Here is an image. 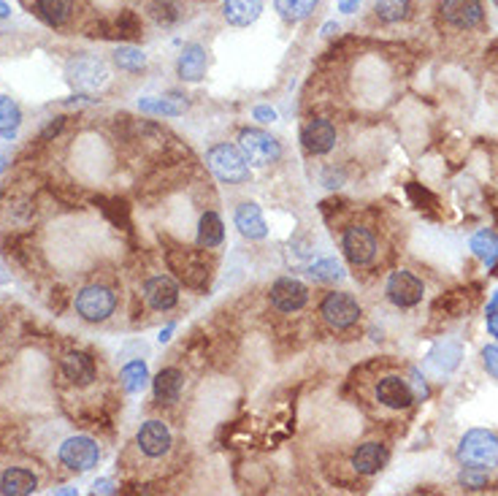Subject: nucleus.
Wrapping results in <instances>:
<instances>
[{
    "label": "nucleus",
    "mask_w": 498,
    "mask_h": 496,
    "mask_svg": "<svg viewBox=\"0 0 498 496\" xmlns=\"http://www.w3.org/2000/svg\"><path fill=\"white\" fill-rule=\"evenodd\" d=\"M38 491V477L25 467H12L0 475V493L6 496H28Z\"/></svg>",
    "instance_id": "nucleus-17"
},
{
    "label": "nucleus",
    "mask_w": 498,
    "mask_h": 496,
    "mask_svg": "<svg viewBox=\"0 0 498 496\" xmlns=\"http://www.w3.org/2000/svg\"><path fill=\"white\" fill-rule=\"evenodd\" d=\"M0 17H9V6L4 4V0H0Z\"/></svg>",
    "instance_id": "nucleus-44"
},
{
    "label": "nucleus",
    "mask_w": 498,
    "mask_h": 496,
    "mask_svg": "<svg viewBox=\"0 0 498 496\" xmlns=\"http://www.w3.org/2000/svg\"><path fill=\"white\" fill-rule=\"evenodd\" d=\"M439 14L455 30H474L485 20V6L482 0H442Z\"/></svg>",
    "instance_id": "nucleus-8"
},
{
    "label": "nucleus",
    "mask_w": 498,
    "mask_h": 496,
    "mask_svg": "<svg viewBox=\"0 0 498 496\" xmlns=\"http://www.w3.org/2000/svg\"><path fill=\"white\" fill-rule=\"evenodd\" d=\"M62 372L74 385H90L98 377L95 361L87 356V352H79V350L68 352V356L62 359Z\"/></svg>",
    "instance_id": "nucleus-18"
},
{
    "label": "nucleus",
    "mask_w": 498,
    "mask_h": 496,
    "mask_svg": "<svg viewBox=\"0 0 498 496\" xmlns=\"http://www.w3.org/2000/svg\"><path fill=\"white\" fill-rule=\"evenodd\" d=\"M236 228L241 231V236L247 239H263L268 234V226H265V218L257 203L247 201L236 209Z\"/></svg>",
    "instance_id": "nucleus-20"
},
{
    "label": "nucleus",
    "mask_w": 498,
    "mask_h": 496,
    "mask_svg": "<svg viewBox=\"0 0 498 496\" xmlns=\"http://www.w3.org/2000/svg\"><path fill=\"white\" fill-rule=\"evenodd\" d=\"M147 380H150V372H147V364H144V361H130V364H125L122 372H119V383H122V388H125L127 393L144 391Z\"/></svg>",
    "instance_id": "nucleus-29"
},
{
    "label": "nucleus",
    "mask_w": 498,
    "mask_h": 496,
    "mask_svg": "<svg viewBox=\"0 0 498 496\" xmlns=\"http://www.w3.org/2000/svg\"><path fill=\"white\" fill-rule=\"evenodd\" d=\"M206 163H208L211 174L225 185H241L249 179L247 158L233 145H215L206 153Z\"/></svg>",
    "instance_id": "nucleus-1"
},
{
    "label": "nucleus",
    "mask_w": 498,
    "mask_h": 496,
    "mask_svg": "<svg viewBox=\"0 0 498 496\" xmlns=\"http://www.w3.org/2000/svg\"><path fill=\"white\" fill-rule=\"evenodd\" d=\"M20 122H22V112H20L17 101L0 95V136L12 138L17 133Z\"/></svg>",
    "instance_id": "nucleus-30"
},
{
    "label": "nucleus",
    "mask_w": 498,
    "mask_h": 496,
    "mask_svg": "<svg viewBox=\"0 0 498 496\" xmlns=\"http://www.w3.org/2000/svg\"><path fill=\"white\" fill-rule=\"evenodd\" d=\"M301 145L309 155H328L336 147V128L331 120H312L301 130Z\"/></svg>",
    "instance_id": "nucleus-12"
},
{
    "label": "nucleus",
    "mask_w": 498,
    "mask_h": 496,
    "mask_svg": "<svg viewBox=\"0 0 498 496\" xmlns=\"http://www.w3.org/2000/svg\"><path fill=\"white\" fill-rule=\"evenodd\" d=\"M114 62L119 70H127V74H135V70H141L147 65V54L135 49V46H119L114 52Z\"/></svg>",
    "instance_id": "nucleus-31"
},
{
    "label": "nucleus",
    "mask_w": 498,
    "mask_h": 496,
    "mask_svg": "<svg viewBox=\"0 0 498 496\" xmlns=\"http://www.w3.org/2000/svg\"><path fill=\"white\" fill-rule=\"evenodd\" d=\"M458 459L463 467L490 469L498 464V437L485 429H471L458 445Z\"/></svg>",
    "instance_id": "nucleus-2"
},
{
    "label": "nucleus",
    "mask_w": 498,
    "mask_h": 496,
    "mask_svg": "<svg viewBox=\"0 0 498 496\" xmlns=\"http://www.w3.org/2000/svg\"><path fill=\"white\" fill-rule=\"evenodd\" d=\"M461 485L469 488V491H482V488L487 485L485 469H479V467H466V469L461 472Z\"/></svg>",
    "instance_id": "nucleus-34"
},
{
    "label": "nucleus",
    "mask_w": 498,
    "mask_h": 496,
    "mask_svg": "<svg viewBox=\"0 0 498 496\" xmlns=\"http://www.w3.org/2000/svg\"><path fill=\"white\" fill-rule=\"evenodd\" d=\"M471 252L482 263H487V269H495L498 266V234L495 231H479V234H474Z\"/></svg>",
    "instance_id": "nucleus-27"
},
{
    "label": "nucleus",
    "mask_w": 498,
    "mask_h": 496,
    "mask_svg": "<svg viewBox=\"0 0 498 496\" xmlns=\"http://www.w3.org/2000/svg\"><path fill=\"white\" fill-rule=\"evenodd\" d=\"M65 77L77 90L93 93V90H98V87H103L109 82V70H106V62L101 57L79 54V57H74L68 62Z\"/></svg>",
    "instance_id": "nucleus-3"
},
{
    "label": "nucleus",
    "mask_w": 498,
    "mask_h": 496,
    "mask_svg": "<svg viewBox=\"0 0 498 496\" xmlns=\"http://www.w3.org/2000/svg\"><path fill=\"white\" fill-rule=\"evenodd\" d=\"M239 150H241V155L247 158V163H252V166H268V163H276V161L282 158L279 141H276L271 133L257 130V128L241 130V136H239Z\"/></svg>",
    "instance_id": "nucleus-4"
},
{
    "label": "nucleus",
    "mask_w": 498,
    "mask_h": 496,
    "mask_svg": "<svg viewBox=\"0 0 498 496\" xmlns=\"http://www.w3.org/2000/svg\"><path fill=\"white\" fill-rule=\"evenodd\" d=\"M374 12L382 22L396 25L412 17V0H377Z\"/></svg>",
    "instance_id": "nucleus-28"
},
{
    "label": "nucleus",
    "mask_w": 498,
    "mask_h": 496,
    "mask_svg": "<svg viewBox=\"0 0 498 496\" xmlns=\"http://www.w3.org/2000/svg\"><path fill=\"white\" fill-rule=\"evenodd\" d=\"M36 14L49 28H62L74 14V0H36Z\"/></svg>",
    "instance_id": "nucleus-22"
},
{
    "label": "nucleus",
    "mask_w": 498,
    "mask_h": 496,
    "mask_svg": "<svg viewBox=\"0 0 498 496\" xmlns=\"http://www.w3.org/2000/svg\"><path fill=\"white\" fill-rule=\"evenodd\" d=\"M208 68V54L200 44H187L176 60V74L182 82H200Z\"/></svg>",
    "instance_id": "nucleus-15"
},
{
    "label": "nucleus",
    "mask_w": 498,
    "mask_h": 496,
    "mask_svg": "<svg viewBox=\"0 0 498 496\" xmlns=\"http://www.w3.org/2000/svg\"><path fill=\"white\" fill-rule=\"evenodd\" d=\"M138 109L147 114H163V117H176L184 112V106L171 98H144V101H138Z\"/></svg>",
    "instance_id": "nucleus-33"
},
{
    "label": "nucleus",
    "mask_w": 498,
    "mask_h": 496,
    "mask_svg": "<svg viewBox=\"0 0 498 496\" xmlns=\"http://www.w3.org/2000/svg\"><path fill=\"white\" fill-rule=\"evenodd\" d=\"M263 12V0H223V17L233 28H249Z\"/></svg>",
    "instance_id": "nucleus-19"
},
{
    "label": "nucleus",
    "mask_w": 498,
    "mask_h": 496,
    "mask_svg": "<svg viewBox=\"0 0 498 496\" xmlns=\"http://www.w3.org/2000/svg\"><path fill=\"white\" fill-rule=\"evenodd\" d=\"M385 464H388V448L380 442H366L352 456V467L361 475H377Z\"/></svg>",
    "instance_id": "nucleus-21"
},
{
    "label": "nucleus",
    "mask_w": 498,
    "mask_h": 496,
    "mask_svg": "<svg viewBox=\"0 0 498 496\" xmlns=\"http://www.w3.org/2000/svg\"><path fill=\"white\" fill-rule=\"evenodd\" d=\"M377 401L385 404L388 409H406L414 401V391H412V385L404 377L388 375L377 385Z\"/></svg>",
    "instance_id": "nucleus-14"
},
{
    "label": "nucleus",
    "mask_w": 498,
    "mask_h": 496,
    "mask_svg": "<svg viewBox=\"0 0 498 496\" xmlns=\"http://www.w3.org/2000/svg\"><path fill=\"white\" fill-rule=\"evenodd\" d=\"M309 277H312L314 282H336V279L344 277V269H341L339 260L322 258V260H317V263L309 266Z\"/></svg>",
    "instance_id": "nucleus-32"
},
{
    "label": "nucleus",
    "mask_w": 498,
    "mask_h": 496,
    "mask_svg": "<svg viewBox=\"0 0 498 496\" xmlns=\"http://www.w3.org/2000/svg\"><path fill=\"white\" fill-rule=\"evenodd\" d=\"M317 6H320V0H273L276 14L290 25H298V22L309 20Z\"/></svg>",
    "instance_id": "nucleus-26"
},
{
    "label": "nucleus",
    "mask_w": 498,
    "mask_h": 496,
    "mask_svg": "<svg viewBox=\"0 0 498 496\" xmlns=\"http://www.w3.org/2000/svg\"><path fill=\"white\" fill-rule=\"evenodd\" d=\"M117 296L106 285H87L77 293V312L87 323H103L114 315Z\"/></svg>",
    "instance_id": "nucleus-5"
},
{
    "label": "nucleus",
    "mask_w": 498,
    "mask_h": 496,
    "mask_svg": "<svg viewBox=\"0 0 498 496\" xmlns=\"http://www.w3.org/2000/svg\"><path fill=\"white\" fill-rule=\"evenodd\" d=\"M358 6H361V0H339V12H344V14L358 12Z\"/></svg>",
    "instance_id": "nucleus-38"
},
{
    "label": "nucleus",
    "mask_w": 498,
    "mask_h": 496,
    "mask_svg": "<svg viewBox=\"0 0 498 496\" xmlns=\"http://www.w3.org/2000/svg\"><path fill=\"white\" fill-rule=\"evenodd\" d=\"M320 315L331 328H349L361 320V304L355 302L349 293L333 291L322 299L320 304Z\"/></svg>",
    "instance_id": "nucleus-7"
},
{
    "label": "nucleus",
    "mask_w": 498,
    "mask_h": 496,
    "mask_svg": "<svg viewBox=\"0 0 498 496\" xmlns=\"http://www.w3.org/2000/svg\"><path fill=\"white\" fill-rule=\"evenodd\" d=\"M117 30H119V36H125V38H135V36L141 33V25H138L135 14L125 12V14L117 20Z\"/></svg>",
    "instance_id": "nucleus-35"
},
{
    "label": "nucleus",
    "mask_w": 498,
    "mask_h": 496,
    "mask_svg": "<svg viewBox=\"0 0 498 496\" xmlns=\"http://www.w3.org/2000/svg\"><path fill=\"white\" fill-rule=\"evenodd\" d=\"M182 388H184V375H182L179 369H163V372L155 377V399H158L160 404H174V401H179Z\"/></svg>",
    "instance_id": "nucleus-24"
},
{
    "label": "nucleus",
    "mask_w": 498,
    "mask_h": 496,
    "mask_svg": "<svg viewBox=\"0 0 498 496\" xmlns=\"http://www.w3.org/2000/svg\"><path fill=\"white\" fill-rule=\"evenodd\" d=\"M171 331H174V326H168V328L160 334V342H168V339H171Z\"/></svg>",
    "instance_id": "nucleus-42"
},
{
    "label": "nucleus",
    "mask_w": 498,
    "mask_h": 496,
    "mask_svg": "<svg viewBox=\"0 0 498 496\" xmlns=\"http://www.w3.org/2000/svg\"><path fill=\"white\" fill-rule=\"evenodd\" d=\"M482 364H485L487 375H493L498 380V344H487L482 350Z\"/></svg>",
    "instance_id": "nucleus-36"
},
{
    "label": "nucleus",
    "mask_w": 498,
    "mask_h": 496,
    "mask_svg": "<svg viewBox=\"0 0 498 496\" xmlns=\"http://www.w3.org/2000/svg\"><path fill=\"white\" fill-rule=\"evenodd\" d=\"M147 14L160 28H176L184 20V6L179 0H150Z\"/></svg>",
    "instance_id": "nucleus-23"
},
{
    "label": "nucleus",
    "mask_w": 498,
    "mask_h": 496,
    "mask_svg": "<svg viewBox=\"0 0 498 496\" xmlns=\"http://www.w3.org/2000/svg\"><path fill=\"white\" fill-rule=\"evenodd\" d=\"M498 310V293L493 296V302H490V307H487V312H495Z\"/></svg>",
    "instance_id": "nucleus-43"
},
{
    "label": "nucleus",
    "mask_w": 498,
    "mask_h": 496,
    "mask_svg": "<svg viewBox=\"0 0 498 496\" xmlns=\"http://www.w3.org/2000/svg\"><path fill=\"white\" fill-rule=\"evenodd\" d=\"M255 117H257L260 122H273V120H276V112L268 109V106H257V109H255Z\"/></svg>",
    "instance_id": "nucleus-37"
},
{
    "label": "nucleus",
    "mask_w": 498,
    "mask_h": 496,
    "mask_svg": "<svg viewBox=\"0 0 498 496\" xmlns=\"http://www.w3.org/2000/svg\"><path fill=\"white\" fill-rule=\"evenodd\" d=\"M333 30H339V25H336V22H328V25L322 28V33H325V36H331Z\"/></svg>",
    "instance_id": "nucleus-41"
},
{
    "label": "nucleus",
    "mask_w": 498,
    "mask_h": 496,
    "mask_svg": "<svg viewBox=\"0 0 498 496\" xmlns=\"http://www.w3.org/2000/svg\"><path fill=\"white\" fill-rule=\"evenodd\" d=\"M138 448L141 453H147L150 459H160L171 451V432L163 420H147L144 426L138 429Z\"/></svg>",
    "instance_id": "nucleus-13"
},
{
    "label": "nucleus",
    "mask_w": 498,
    "mask_h": 496,
    "mask_svg": "<svg viewBox=\"0 0 498 496\" xmlns=\"http://www.w3.org/2000/svg\"><path fill=\"white\" fill-rule=\"evenodd\" d=\"M57 459L62 467H68L70 472H90L93 467H98L101 461V448L95 440L90 437H68L60 451Z\"/></svg>",
    "instance_id": "nucleus-6"
},
{
    "label": "nucleus",
    "mask_w": 498,
    "mask_h": 496,
    "mask_svg": "<svg viewBox=\"0 0 498 496\" xmlns=\"http://www.w3.org/2000/svg\"><path fill=\"white\" fill-rule=\"evenodd\" d=\"M493 4H495V6H498V0H493Z\"/></svg>",
    "instance_id": "nucleus-47"
},
{
    "label": "nucleus",
    "mask_w": 498,
    "mask_h": 496,
    "mask_svg": "<svg viewBox=\"0 0 498 496\" xmlns=\"http://www.w3.org/2000/svg\"><path fill=\"white\" fill-rule=\"evenodd\" d=\"M341 250H344V255L352 266H369L377 255V239L369 228L352 226V228L344 231Z\"/></svg>",
    "instance_id": "nucleus-9"
},
{
    "label": "nucleus",
    "mask_w": 498,
    "mask_h": 496,
    "mask_svg": "<svg viewBox=\"0 0 498 496\" xmlns=\"http://www.w3.org/2000/svg\"><path fill=\"white\" fill-rule=\"evenodd\" d=\"M144 299L152 310L168 312L179 304V288L168 277H152V279L144 282Z\"/></svg>",
    "instance_id": "nucleus-16"
},
{
    "label": "nucleus",
    "mask_w": 498,
    "mask_h": 496,
    "mask_svg": "<svg viewBox=\"0 0 498 496\" xmlns=\"http://www.w3.org/2000/svg\"><path fill=\"white\" fill-rule=\"evenodd\" d=\"M95 493H114L111 480H98V483H95Z\"/></svg>",
    "instance_id": "nucleus-40"
},
{
    "label": "nucleus",
    "mask_w": 498,
    "mask_h": 496,
    "mask_svg": "<svg viewBox=\"0 0 498 496\" xmlns=\"http://www.w3.org/2000/svg\"><path fill=\"white\" fill-rule=\"evenodd\" d=\"M390 304L401 307V310H409V307H417L425 296V288L422 282L409 274V271H393L390 279H388V288H385Z\"/></svg>",
    "instance_id": "nucleus-10"
},
{
    "label": "nucleus",
    "mask_w": 498,
    "mask_h": 496,
    "mask_svg": "<svg viewBox=\"0 0 498 496\" xmlns=\"http://www.w3.org/2000/svg\"><path fill=\"white\" fill-rule=\"evenodd\" d=\"M4 169H6V158H4V155H0V171H4Z\"/></svg>",
    "instance_id": "nucleus-45"
},
{
    "label": "nucleus",
    "mask_w": 498,
    "mask_h": 496,
    "mask_svg": "<svg viewBox=\"0 0 498 496\" xmlns=\"http://www.w3.org/2000/svg\"><path fill=\"white\" fill-rule=\"evenodd\" d=\"M225 239V226L220 220L217 211H206L198 223V247L211 250V247H220Z\"/></svg>",
    "instance_id": "nucleus-25"
},
{
    "label": "nucleus",
    "mask_w": 498,
    "mask_h": 496,
    "mask_svg": "<svg viewBox=\"0 0 498 496\" xmlns=\"http://www.w3.org/2000/svg\"><path fill=\"white\" fill-rule=\"evenodd\" d=\"M487 331L498 339V310H495V312H487Z\"/></svg>",
    "instance_id": "nucleus-39"
},
{
    "label": "nucleus",
    "mask_w": 498,
    "mask_h": 496,
    "mask_svg": "<svg viewBox=\"0 0 498 496\" xmlns=\"http://www.w3.org/2000/svg\"><path fill=\"white\" fill-rule=\"evenodd\" d=\"M0 334H4V318H0Z\"/></svg>",
    "instance_id": "nucleus-46"
},
{
    "label": "nucleus",
    "mask_w": 498,
    "mask_h": 496,
    "mask_svg": "<svg viewBox=\"0 0 498 496\" xmlns=\"http://www.w3.org/2000/svg\"><path fill=\"white\" fill-rule=\"evenodd\" d=\"M309 302V288L304 285V282L298 279H276L273 288H271V304L279 310V312H298L304 310Z\"/></svg>",
    "instance_id": "nucleus-11"
}]
</instances>
